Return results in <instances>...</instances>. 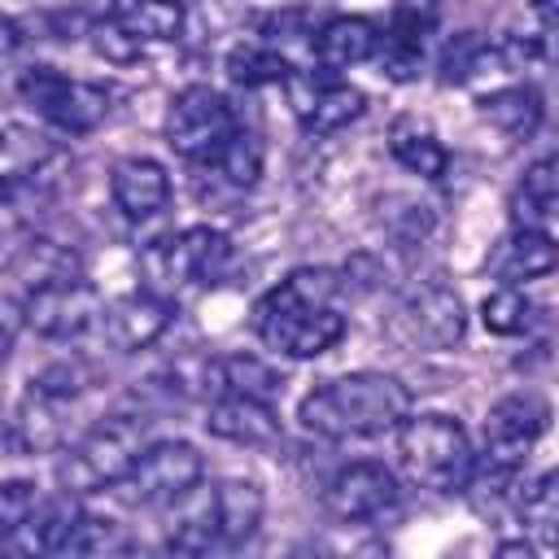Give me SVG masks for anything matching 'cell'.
Masks as SVG:
<instances>
[{
	"label": "cell",
	"mask_w": 559,
	"mask_h": 559,
	"mask_svg": "<svg viewBox=\"0 0 559 559\" xmlns=\"http://www.w3.org/2000/svg\"><path fill=\"white\" fill-rule=\"evenodd\" d=\"M336 275L323 266H301L284 275L271 293L258 297L253 306V332L288 354V358H319L345 336V314L332 310L336 297Z\"/></svg>",
	"instance_id": "cell-1"
},
{
	"label": "cell",
	"mask_w": 559,
	"mask_h": 559,
	"mask_svg": "<svg viewBox=\"0 0 559 559\" xmlns=\"http://www.w3.org/2000/svg\"><path fill=\"white\" fill-rule=\"evenodd\" d=\"M406 415H411V389L389 371L332 376L314 384L297 406V419L306 424V432L328 437V441L380 437V432L402 428Z\"/></svg>",
	"instance_id": "cell-2"
},
{
	"label": "cell",
	"mask_w": 559,
	"mask_h": 559,
	"mask_svg": "<svg viewBox=\"0 0 559 559\" xmlns=\"http://www.w3.org/2000/svg\"><path fill=\"white\" fill-rule=\"evenodd\" d=\"M397 467L419 489L459 493L476 472V450L454 415H406L397 428Z\"/></svg>",
	"instance_id": "cell-3"
},
{
	"label": "cell",
	"mask_w": 559,
	"mask_h": 559,
	"mask_svg": "<svg viewBox=\"0 0 559 559\" xmlns=\"http://www.w3.org/2000/svg\"><path fill=\"white\" fill-rule=\"evenodd\" d=\"M148 445V415L135 411H114L100 424H92L66 454L61 463V485L66 493H87V489H114L118 476L140 459Z\"/></svg>",
	"instance_id": "cell-4"
},
{
	"label": "cell",
	"mask_w": 559,
	"mask_h": 559,
	"mask_svg": "<svg viewBox=\"0 0 559 559\" xmlns=\"http://www.w3.org/2000/svg\"><path fill=\"white\" fill-rule=\"evenodd\" d=\"M205 476V459L192 441H148L140 459L118 476L114 493L127 507H166L192 493Z\"/></svg>",
	"instance_id": "cell-5"
},
{
	"label": "cell",
	"mask_w": 559,
	"mask_h": 559,
	"mask_svg": "<svg viewBox=\"0 0 559 559\" xmlns=\"http://www.w3.org/2000/svg\"><path fill=\"white\" fill-rule=\"evenodd\" d=\"M550 419H555V406L542 389L502 393L485 415V467L515 472L533 454V445L550 432Z\"/></svg>",
	"instance_id": "cell-6"
},
{
	"label": "cell",
	"mask_w": 559,
	"mask_h": 559,
	"mask_svg": "<svg viewBox=\"0 0 559 559\" xmlns=\"http://www.w3.org/2000/svg\"><path fill=\"white\" fill-rule=\"evenodd\" d=\"M17 92H22V100H26L39 118H48L52 127L74 131V135L100 127L105 114H109L105 87L79 83V79H70V74L52 70V66H31V70H22Z\"/></svg>",
	"instance_id": "cell-7"
},
{
	"label": "cell",
	"mask_w": 559,
	"mask_h": 559,
	"mask_svg": "<svg viewBox=\"0 0 559 559\" xmlns=\"http://www.w3.org/2000/svg\"><path fill=\"white\" fill-rule=\"evenodd\" d=\"M236 131V118H231V105L205 87V83H192L183 87L170 109H166V144L188 157V162H201V157H214L218 144Z\"/></svg>",
	"instance_id": "cell-8"
},
{
	"label": "cell",
	"mask_w": 559,
	"mask_h": 559,
	"mask_svg": "<svg viewBox=\"0 0 559 559\" xmlns=\"http://www.w3.org/2000/svg\"><path fill=\"white\" fill-rule=\"evenodd\" d=\"M393 332L419 349H450L467 332V306L450 284H437V280L419 284L402 297L393 314Z\"/></svg>",
	"instance_id": "cell-9"
},
{
	"label": "cell",
	"mask_w": 559,
	"mask_h": 559,
	"mask_svg": "<svg viewBox=\"0 0 559 559\" xmlns=\"http://www.w3.org/2000/svg\"><path fill=\"white\" fill-rule=\"evenodd\" d=\"M397 502V476L376 463V459H358L345 463L328 485H323V507L332 520L341 524H367L380 520L384 511H393Z\"/></svg>",
	"instance_id": "cell-10"
},
{
	"label": "cell",
	"mask_w": 559,
	"mask_h": 559,
	"mask_svg": "<svg viewBox=\"0 0 559 559\" xmlns=\"http://www.w3.org/2000/svg\"><path fill=\"white\" fill-rule=\"evenodd\" d=\"M79 402V376L57 367L44 371L39 380H31L22 406H17V437L26 450H57L66 441V415Z\"/></svg>",
	"instance_id": "cell-11"
},
{
	"label": "cell",
	"mask_w": 559,
	"mask_h": 559,
	"mask_svg": "<svg viewBox=\"0 0 559 559\" xmlns=\"http://www.w3.org/2000/svg\"><path fill=\"white\" fill-rule=\"evenodd\" d=\"M26 323L39 332V336H52V341H70V336H83L87 328L100 323V297L92 293V284L79 280H61V284H44V288H31L26 301Z\"/></svg>",
	"instance_id": "cell-12"
},
{
	"label": "cell",
	"mask_w": 559,
	"mask_h": 559,
	"mask_svg": "<svg viewBox=\"0 0 559 559\" xmlns=\"http://www.w3.org/2000/svg\"><path fill=\"white\" fill-rule=\"evenodd\" d=\"M79 520H83V511H79L74 493L61 489L52 498H39L35 511L17 528L0 533V559H61Z\"/></svg>",
	"instance_id": "cell-13"
},
{
	"label": "cell",
	"mask_w": 559,
	"mask_h": 559,
	"mask_svg": "<svg viewBox=\"0 0 559 559\" xmlns=\"http://www.w3.org/2000/svg\"><path fill=\"white\" fill-rule=\"evenodd\" d=\"M293 109H297L306 131L332 135V131H345L349 122L362 118L367 96L349 83H336V79H297L293 83Z\"/></svg>",
	"instance_id": "cell-14"
},
{
	"label": "cell",
	"mask_w": 559,
	"mask_h": 559,
	"mask_svg": "<svg viewBox=\"0 0 559 559\" xmlns=\"http://www.w3.org/2000/svg\"><path fill=\"white\" fill-rule=\"evenodd\" d=\"M205 428L231 445H249V450H262V445H275L280 441V419H275V406L271 402H253V397H240V393H218L210 402V415H205Z\"/></svg>",
	"instance_id": "cell-15"
},
{
	"label": "cell",
	"mask_w": 559,
	"mask_h": 559,
	"mask_svg": "<svg viewBox=\"0 0 559 559\" xmlns=\"http://www.w3.org/2000/svg\"><path fill=\"white\" fill-rule=\"evenodd\" d=\"M109 192H114V205L127 218L144 223V218H153V214L166 210V201H170V175L153 157H122L114 166V175H109Z\"/></svg>",
	"instance_id": "cell-16"
},
{
	"label": "cell",
	"mask_w": 559,
	"mask_h": 559,
	"mask_svg": "<svg viewBox=\"0 0 559 559\" xmlns=\"http://www.w3.org/2000/svg\"><path fill=\"white\" fill-rule=\"evenodd\" d=\"M170 323V306L153 293H127L100 310V332L118 349H144L153 345Z\"/></svg>",
	"instance_id": "cell-17"
},
{
	"label": "cell",
	"mask_w": 559,
	"mask_h": 559,
	"mask_svg": "<svg viewBox=\"0 0 559 559\" xmlns=\"http://www.w3.org/2000/svg\"><path fill=\"white\" fill-rule=\"evenodd\" d=\"M227 258H231V245L214 227H188V231H179L175 240L162 245L166 275L179 280V284H188V280H218Z\"/></svg>",
	"instance_id": "cell-18"
},
{
	"label": "cell",
	"mask_w": 559,
	"mask_h": 559,
	"mask_svg": "<svg viewBox=\"0 0 559 559\" xmlns=\"http://www.w3.org/2000/svg\"><path fill=\"white\" fill-rule=\"evenodd\" d=\"M376 52H380V31H376V22H367L358 13L328 17L314 31V61L323 70H349V66L376 57Z\"/></svg>",
	"instance_id": "cell-19"
},
{
	"label": "cell",
	"mask_w": 559,
	"mask_h": 559,
	"mask_svg": "<svg viewBox=\"0 0 559 559\" xmlns=\"http://www.w3.org/2000/svg\"><path fill=\"white\" fill-rule=\"evenodd\" d=\"M210 498H214V520H218V546L223 555H231L262 524V489L253 480H218L210 485Z\"/></svg>",
	"instance_id": "cell-20"
},
{
	"label": "cell",
	"mask_w": 559,
	"mask_h": 559,
	"mask_svg": "<svg viewBox=\"0 0 559 559\" xmlns=\"http://www.w3.org/2000/svg\"><path fill=\"white\" fill-rule=\"evenodd\" d=\"M559 266V245L555 236H546L542 227H520L511 240H502V249L493 253V271L502 284H524V280H542Z\"/></svg>",
	"instance_id": "cell-21"
},
{
	"label": "cell",
	"mask_w": 559,
	"mask_h": 559,
	"mask_svg": "<svg viewBox=\"0 0 559 559\" xmlns=\"http://www.w3.org/2000/svg\"><path fill=\"white\" fill-rule=\"evenodd\" d=\"M542 92L528 87V83H511V87H498L489 96H480V118L507 135V140H528L537 127H542Z\"/></svg>",
	"instance_id": "cell-22"
},
{
	"label": "cell",
	"mask_w": 559,
	"mask_h": 559,
	"mask_svg": "<svg viewBox=\"0 0 559 559\" xmlns=\"http://www.w3.org/2000/svg\"><path fill=\"white\" fill-rule=\"evenodd\" d=\"M214 376V397L218 393H240V397H253V402H271L280 397L284 380L253 354H227V358H214L205 367V380Z\"/></svg>",
	"instance_id": "cell-23"
},
{
	"label": "cell",
	"mask_w": 559,
	"mask_h": 559,
	"mask_svg": "<svg viewBox=\"0 0 559 559\" xmlns=\"http://www.w3.org/2000/svg\"><path fill=\"white\" fill-rule=\"evenodd\" d=\"M109 26L127 39H175L183 31V4L179 0H114Z\"/></svg>",
	"instance_id": "cell-24"
},
{
	"label": "cell",
	"mask_w": 559,
	"mask_h": 559,
	"mask_svg": "<svg viewBox=\"0 0 559 559\" xmlns=\"http://www.w3.org/2000/svg\"><path fill=\"white\" fill-rule=\"evenodd\" d=\"M389 153L419 179H441L445 166H450V153L445 144L437 140L432 127H424L419 118H397L393 131H389Z\"/></svg>",
	"instance_id": "cell-25"
},
{
	"label": "cell",
	"mask_w": 559,
	"mask_h": 559,
	"mask_svg": "<svg viewBox=\"0 0 559 559\" xmlns=\"http://www.w3.org/2000/svg\"><path fill=\"white\" fill-rule=\"evenodd\" d=\"M61 559H135V546L131 537L114 524V520H100V515H83L61 550Z\"/></svg>",
	"instance_id": "cell-26"
},
{
	"label": "cell",
	"mask_w": 559,
	"mask_h": 559,
	"mask_svg": "<svg viewBox=\"0 0 559 559\" xmlns=\"http://www.w3.org/2000/svg\"><path fill=\"white\" fill-rule=\"evenodd\" d=\"M515 511H520V520L542 542H555L559 546V467L546 472V476H537L533 485H524L520 498H515Z\"/></svg>",
	"instance_id": "cell-27"
},
{
	"label": "cell",
	"mask_w": 559,
	"mask_h": 559,
	"mask_svg": "<svg viewBox=\"0 0 559 559\" xmlns=\"http://www.w3.org/2000/svg\"><path fill=\"white\" fill-rule=\"evenodd\" d=\"M210 162L218 166V175H223L227 183L253 188L258 175H262V140H258L253 131H240V127H236V131L218 144V153H214Z\"/></svg>",
	"instance_id": "cell-28"
},
{
	"label": "cell",
	"mask_w": 559,
	"mask_h": 559,
	"mask_svg": "<svg viewBox=\"0 0 559 559\" xmlns=\"http://www.w3.org/2000/svg\"><path fill=\"white\" fill-rule=\"evenodd\" d=\"M227 74L240 87H266V83H288L293 79V66L280 52H271V48L245 44V48H231L227 52Z\"/></svg>",
	"instance_id": "cell-29"
},
{
	"label": "cell",
	"mask_w": 559,
	"mask_h": 559,
	"mask_svg": "<svg viewBox=\"0 0 559 559\" xmlns=\"http://www.w3.org/2000/svg\"><path fill=\"white\" fill-rule=\"evenodd\" d=\"M480 323L493 332V336H524L533 328V301L511 288V284H498L485 301H480Z\"/></svg>",
	"instance_id": "cell-30"
},
{
	"label": "cell",
	"mask_w": 559,
	"mask_h": 559,
	"mask_svg": "<svg viewBox=\"0 0 559 559\" xmlns=\"http://www.w3.org/2000/svg\"><path fill=\"white\" fill-rule=\"evenodd\" d=\"M493 57H498V48H489L485 35L459 31V35H450L445 48H441V79H445V83H463V79L480 74Z\"/></svg>",
	"instance_id": "cell-31"
},
{
	"label": "cell",
	"mask_w": 559,
	"mask_h": 559,
	"mask_svg": "<svg viewBox=\"0 0 559 559\" xmlns=\"http://www.w3.org/2000/svg\"><path fill=\"white\" fill-rule=\"evenodd\" d=\"M520 201H524V205H533L537 214H559V153L542 157V162L524 175Z\"/></svg>",
	"instance_id": "cell-32"
},
{
	"label": "cell",
	"mask_w": 559,
	"mask_h": 559,
	"mask_svg": "<svg viewBox=\"0 0 559 559\" xmlns=\"http://www.w3.org/2000/svg\"><path fill=\"white\" fill-rule=\"evenodd\" d=\"M35 485H26V480H4L0 485V533H9V528H17L31 511H35Z\"/></svg>",
	"instance_id": "cell-33"
},
{
	"label": "cell",
	"mask_w": 559,
	"mask_h": 559,
	"mask_svg": "<svg viewBox=\"0 0 559 559\" xmlns=\"http://www.w3.org/2000/svg\"><path fill=\"white\" fill-rule=\"evenodd\" d=\"M22 328H26V310H22V301H13V297L0 293V367L9 362V354H13L17 336H22Z\"/></svg>",
	"instance_id": "cell-34"
},
{
	"label": "cell",
	"mask_w": 559,
	"mask_h": 559,
	"mask_svg": "<svg viewBox=\"0 0 559 559\" xmlns=\"http://www.w3.org/2000/svg\"><path fill=\"white\" fill-rule=\"evenodd\" d=\"M493 559H542V555H537V546H533V542H524V537H511V542H498Z\"/></svg>",
	"instance_id": "cell-35"
},
{
	"label": "cell",
	"mask_w": 559,
	"mask_h": 559,
	"mask_svg": "<svg viewBox=\"0 0 559 559\" xmlns=\"http://www.w3.org/2000/svg\"><path fill=\"white\" fill-rule=\"evenodd\" d=\"M533 48H537V57L559 61V17H546V31H542V39H533Z\"/></svg>",
	"instance_id": "cell-36"
},
{
	"label": "cell",
	"mask_w": 559,
	"mask_h": 559,
	"mask_svg": "<svg viewBox=\"0 0 559 559\" xmlns=\"http://www.w3.org/2000/svg\"><path fill=\"white\" fill-rule=\"evenodd\" d=\"M17 44H22V26L9 13H0V57H9Z\"/></svg>",
	"instance_id": "cell-37"
},
{
	"label": "cell",
	"mask_w": 559,
	"mask_h": 559,
	"mask_svg": "<svg viewBox=\"0 0 559 559\" xmlns=\"http://www.w3.org/2000/svg\"><path fill=\"white\" fill-rule=\"evenodd\" d=\"M528 9L546 22V17H559V0H528Z\"/></svg>",
	"instance_id": "cell-38"
}]
</instances>
